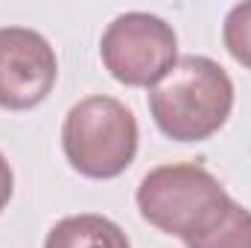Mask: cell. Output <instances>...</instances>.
<instances>
[{
    "label": "cell",
    "mask_w": 251,
    "mask_h": 248,
    "mask_svg": "<svg viewBox=\"0 0 251 248\" xmlns=\"http://www.w3.org/2000/svg\"><path fill=\"white\" fill-rule=\"evenodd\" d=\"M234 108V82L228 70L207 56H184L149 88V114L155 125L178 143L213 137Z\"/></svg>",
    "instance_id": "6da1fadb"
},
{
    "label": "cell",
    "mask_w": 251,
    "mask_h": 248,
    "mask_svg": "<svg viewBox=\"0 0 251 248\" xmlns=\"http://www.w3.org/2000/svg\"><path fill=\"white\" fill-rule=\"evenodd\" d=\"M62 149L79 175L117 178L137 155V120L114 97H85L64 117Z\"/></svg>",
    "instance_id": "7a4b0ae2"
},
{
    "label": "cell",
    "mask_w": 251,
    "mask_h": 248,
    "mask_svg": "<svg viewBox=\"0 0 251 248\" xmlns=\"http://www.w3.org/2000/svg\"><path fill=\"white\" fill-rule=\"evenodd\" d=\"M134 198L152 228L187 240L219 210L228 190L199 164H164L143 175Z\"/></svg>",
    "instance_id": "3957f363"
},
{
    "label": "cell",
    "mask_w": 251,
    "mask_h": 248,
    "mask_svg": "<svg viewBox=\"0 0 251 248\" xmlns=\"http://www.w3.org/2000/svg\"><path fill=\"white\" fill-rule=\"evenodd\" d=\"M100 56L120 85L152 88L178 62V38L164 18L149 12H126L102 32Z\"/></svg>",
    "instance_id": "277c9868"
},
{
    "label": "cell",
    "mask_w": 251,
    "mask_h": 248,
    "mask_svg": "<svg viewBox=\"0 0 251 248\" xmlns=\"http://www.w3.org/2000/svg\"><path fill=\"white\" fill-rule=\"evenodd\" d=\"M59 79L50 41L26 26L0 29V108L29 111L41 105Z\"/></svg>",
    "instance_id": "5b68a950"
},
{
    "label": "cell",
    "mask_w": 251,
    "mask_h": 248,
    "mask_svg": "<svg viewBox=\"0 0 251 248\" xmlns=\"http://www.w3.org/2000/svg\"><path fill=\"white\" fill-rule=\"evenodd\" d=\"M44 248H131V243L123 228L108 216L79 213L59 219L50 228Z\"/></svg>",
    "instance_id": "8992f818"
},
{
    "label": "cell",
    "mask_w": 251,
    "mask_h": 248,
    "mask_svg": "<svg viewBox=\"0 0 251 248\" xmlns=\"http://www.w3.org/2000/svg\"><path fill=\"white\" fill-rule=\"evenodd\" d=\"M184 248H251V210L231 196L187 240Z\"/></svg>",
    "instance_id": "52a82bcc"
},
{
    "label": "cell",
    "mask_w": 251,
    "mask_h": 248,
    "mask_svg": "<svg viewBox=\"0 0 251 248\" xmlns=\"http://www.w3.org/2000/svg\"><path fill=\"white\" fill-rule=\"evenodd\" d=\"M222 41H225V50L231 53V59L251 70V0L237 3L228 12V18L222 24Z\"/></svg>",
    "instance_id": "ba28073f"
},
{
    "label": "cell",
    "mask_w": 251,
    "mask_h": 248,
    "mask_svg": "<svg viewBox=\"0 0 251 248\" xmlns=\"http://www.w3.org/2000/svg\"><path fill=\"white\" fill-rule=\"evenodd\" d=\"M12 193H15V173H12L9 161L3 158V152H0V213H3V207L9 204Z\"/></svg>",
    "instance_id": "9c48e42d"
}]
</instances>
